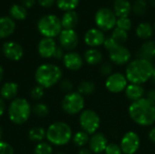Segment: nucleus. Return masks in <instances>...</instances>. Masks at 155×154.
Here are the masks:
<instances>
[{
  "label": "nucleus",
  "mask_w": 155,
  "mask_h": 154,
  "mask_svg": "<svg viewBox=\"0 0 155 154\" xmlns=\"http://www.w3.org/2000/svg\"><path fill=\"white\" fill-rule=\"evenodd\" d=\"M129 82L124 74L122 73H113L111 75L106 77L104 85L107 91L112 93H119L124 92Z\"/></svg>",
  "instance_id": "9b49d317"
},
{
  "label": "nucleus",
  "mask_w": 155,
  "mask_h": 154,
  "mask_svg": "<svg viewBox=\"0 0 155 154\" xmlns=\"http://www.w3.org/2000/svg\"><path fill=\"white\" fill-rule=\"evenodd\" d=\"M32 113L38 118H45L49 114V108L45 103H38L32 108Z\"/></svg>",
  "instance_id": "473e14b6"
},
{
  "label": "nucleus",
  "mask_w": 155,
  "mask_h": 154,
  "mask_svg": "<svg viewBox=\"0 0 155 154\" xmlns=\"http://www.w3.org/2000/svg\"><path fill=\"white\" fill-rule=\"evenodd\" d=\"M4 74H5V71H4V68L0 65V82L3 80L4 78Z\"/></svg>",
  "instance_id": "3c124183"
},
{
  "label": "nucleus",
  "mask_w": 155,
  "mask_h": 154,
  "mask_svg": "<svg viewBox=\"0 0 155 154\" xmlns=\"http://www.w3.org/2000/svg\"><path fill=\"white\" fill-rule=\"evenodd\" d=\"M71 126L64 122H54L46 130V139L51 145L64 146L73 138Z\"/></svg>",
  "instance_id": "20e7f679"
},
{
  "label": "nucleus",
  "mask_w": 155,
  "mask_h": 154,
  "mask_svg": "<svg viewBox=\"0 0 155 154\" xmlns=\"http://www.w3.org/2000/svg\"><path fill=\"white\" fill-rule=\"evenodd\" d=\"M21 3H22V5L25 6V8H30L35 5V0H21Z\"/></svg>",
  "instance_id": "a18cd8bd"
},
{
  "label": "nucleus",
  "mask_w": 155,
  "mask_h": 154,
  "mask_svg": "<svg viewBox=\"0 0 155 154\" xmlns=\"http://www.w3.org/2000/svg\"><path fill=\"white\" fill-rule=\"evenodd\" d=\"M132 10L137 15H143L148 10V3L146 0H136L132 5Z\"/></svg>",
  "instance_id": "72a5a7b5"
},
{
  "label": "nucleus",
  "mask_w": 155,
  "mask_h": 154,
  "mask_svg": "<svg viewBox=\"0 0 155 154\" xmlns=\"http://www.w3.org/2000/svg\"><path fill=\"white\" fill-rule=\"evenodd\" d=\"M56 43L53 38H47L44 37L43 39L40 40L38 46H37V51L39 55L42 58L48 59L54 56V54L56 50Z\"/></svg>",
  "instance_id": "f3484780"
},
{
  "label": "nucleus",
  "mask_w": 155,
  "mask_h": 154,
  "mask_svg": "<svg viewBox=\"0 0 155 154\" xmlns=\"http://www.w3.org/2000/svg\"><path fill=\"white\" fill-rule=\"evenodd\" d=\"M141 139L137 133L129 131L124 134L120 142V147L124 154H135L140 149Z\"/></svg>",
  "instance_id": "9d476101"
},
{
  "label": "nucleus",
  "mask_w": 155,
  "mask_h": 154,
  "mask_svg": "<svg viewBox=\"0 0 155 154\" xmlns=\"http://www.w3.org/2000/svg\"><path fill=\"white\" fill-rule=\"evenodd\" d=\"M84 58L76 52H68L63 58L64 67L70 71H78L84 65Z\"/></svg>",
  "instance_id": "a211bd4d"
},
{
  "label": "nucleus",
  "mask_w": 155,
  "mask_h": 154,
  "mask_svg": "<svg viewBox=\"0 0 155 154\" xmlns=\"http://www.w3.org/2000/svg\"><path fill=\"white\" fill-rule=\"evenodd\" d=\"M150 3H151V5H155V0H150Z\"/></svg>",
  "instance_id": "5fc2aeb1"
},
{
  "label": "nucleus",
  "mask_w": 155,
  "mask_h": 154,
  "mask_svg": "<svg viewBox=\"0 0 155 154\" xmlns=\"http://www.w3.org/2000/svg\"><path fill=\"white\" fill-rule=\"evenodd\" d=\"M53 147L50 143L41 142L36 144L34 149V154H52Z\"/></svg>",
  "instance_id": "f704fd0d"
},
{
  "label": "nucleus",
  "mask_w": 155,
  "mask_h": 154,
  "mask_svg": "<svg viewBox=\"0 0 155 154\" xmlns=\"http://www.w3.org/2000/svg\"><path fill=\"white\" fill-rule=\"evenodd\" d=\"M153 27L146 22L141 23L136 27V35L143 40H148L153 36Z\"/></svg>",
  "instance_id": "a878e982"
},
{
  "label": "nucleus",
  "mask_w": 155,
  "mask_h": 154,
  "mask_svg": "<svg viewBox=\"0 0 155 154\" xmlns=\"http://www.w3.org/2000/svg\"><path fill=\"white\" fill-rule=\"evenodd\" d=\"M7 113L13 123L17 125L24 124L30 118L32 107L26 99L18 97L11 101L8 106Z\"/></svg>",
  "instance_id": "39448f33"
},
{
  "label": "nucleus",
  "mask_w": 155,
  "mask_h": 154,
  "mask_svg": "<svg viewBox=\"0 0 155 154\" xmlns=\"http://www.w3.org/2000/svg\"><path fill=\"white\" fill-rule=\"evenodd\" d=\"M105 154H124L122 152V149L120 147V144H117L115 143H108L105 151Z\"/></svg>",
  "instance_id": "ea45409f"
},
{
  "label": "nucleus",
  "mask_w": 155,
  "mask_h": 154,
  "mask_svg": "<svg viewBox=\"0 0 155 154\" xmlns=\"http://www.w3.org/2000/svg\"><path fill=\"white\" fill-rule=\"evenodd\" d=\"M89 140H90V135L87 133L84 132L83 130L75 133L72 138L73 143L79 148H84L86 144H88Z\"/></svg>",
  "instance_id": "c85d7f7f"
},
{
  "label": "nucleus",
  "mask_w": 155,
  "mask_h": 154,
  "mask_svg": "<svg viewBox=\"0 0 155 154\" xmlns=\"http://www.w3.org/2000/svg\"><path fill=\"white\" fill-rule=\"evenodd\" d=\"M39 33L47 38L56 37L63 30L61 19L54 15H47L41 17L37 23Z\"/></svg>",
  "instance_id": "423d86ee"
},
{
  "label": "nucleus",
  "mask_w": 155,
  "mask_h": 154,
  "mask_svg": "<svg viewBox=\"0 0 155 154\" xmlns=\"http://www.w3.org/2000/svg\"><path fill=\"white\" fill-rule=\"evenodd\" d=\"M109 58L112 64L116 65H125L132 61V53L124 44H118L109 52Z\"/></svg>",
  "instance_id": "f8f14e48"
},
{
  "label": "nucleus",
  "mask_w": 155,
  "mask_h": 154,
  "mask_svg": "<svg viewBox=\"0 0 155 154\" xmlns=\"http://www.w3.org/2000/svg\"><path fill=\"white\" fill-rule=\"evenodd\" d=\"M113 11L117 18L128 17L132 11V5L128 0H115Z\"/></svg>",
  "instance_id": "4be33fe9"
},
{
  "label": "nucleus",
  "mask_w": 155,
  "mask_h": 154,
  "mask_svg": "<svg viewBox=\"0 0 155 154\" xmlns=\"http://www.w3.org/2000/svg\"><path fill=\"white\" fill-rule=\"evenodd\" d=\"M64 54H65L64 53V49H63L61 46H57L53 57H54V59H56V60H63Z\"/></svg>",
  "instance_id": "37998d69"
},
{
  "label": "nucleus",
  "mask_w": 155,
  "mask_h": 154,
  "mask_svg": "<svg viewBox=\"0 0 155 154\" xmlns=\"http://www.w3.org/2000/svg\"><path fill=\"white\" fill-rule=\"evenodd\" d=\"M132 25H133V23L129 17L117 18V22H116V27L117 28H120L124 31L128 32L132 28Z\"/></svg>",
  "instance_id": "c9c22d12"
},
{
  "label": "nucleus",
  "mask_w": 155,
  "mask_h": 154,
  "mask_svg": "<svg viewBox=\"0 0 155 154\" xmlns=\"http://www.w3.org/2000/svg\"><path fill=\"white\" fill-rule=\"evenodd\" d=\"M2 52L4 55L10 61H19L24 55L23 47L16 42L8 41L2 46Z\"/></svg>",
  "instance_id": "2eb2a0df"
},
{
  "label": "nucleus",
  "mask_w": 155,
  "mask_h": 154,
  "mask_svg": "<svg viewBox=\"0 0 155 154\" xmlns=\"http://www.w3.org/2000/svg\"><path fill=\"white\" fill-rule=\"evenodd\" d=\"M118 44H117L111 36L105 38V41H104V45L105 49H106L108 52H110L111 50H113V49H114V47H116Z\"/></svg>",
  "instance_id": "79ce46f5"
},
{
  "label": "nucleus",
  "mask_w": 155,
  "mask_h": 154,
  "mask_svg": "<svg viewBox=\"0 0 155 154\" xmlns=\"http://www.w3.org/2000/svg\"><path fill=\"white\" fill-rule=\"evenodd\" d=\"M37 1H38V3H39V5L41 6L48 8V7H51L54 5L55 0H37Z\"/></svg>",
  "instance_id": "c03bdc74"
},
{
  "label": "nucleus",
  "mask_w": 155,
  "mask_h": 154,
  "mask_svg": "<svg viewBox=\"0 0 155 154\" xmlns=\"http://www.w3.org/2000/svg\"><path fill=\"white\" fill-rule=\"evenodd\" d=\"M62 109L69 115L81 113L84 110V97L78 92H71L66 93L62 100Z\"/></svg>",
  "instance_id": "0eeeda50"
},
{
  "label": "nucleus",
  "mask_w": 155,
  "mask_h": 154,
  "mask_svg": "<svg viewBox=\"0 0 155 154\" xmlns=\"http://www.w3.org/2000/svg\"><path fill=\"white\" fill-rule=\"evenodd\" d=\"M128 114L139 126H153L155 123V103L146 97L133 102L128 107Z\"/></svg>",
  "instance_id": "f257e3e1"
},
{
  "label": "nucleus",
  "mask_w": 155,
  "mask_h": 154,
  "mask_svg": "<svg viewBox=\"0 0 155 154\" xmlns=\"http://www.w3.org/2000/svg\"><path fill=\"white\" fill-rule=\"evenodd\" d=\"M5 101L0 97V117L5 113Z\"/></svg>",
  "instance_id": "de8ad7c7"
},
{
  "label": "nucleus",
  "mask_w": 155,
  "mask_h": 154,
  "mask_svg": "<svg viewBox=\"0 0 155 154\" xmlns=\"http://www.w3.org/2000/svg\"><path fill=\"white\" fill-rule=\"evenodd\" d=\"M2 136H3V130H2V128L0 126V140L2 139Z\"/></svg>",
  "instance_id": "864d4df0"
},
{
  "label": "nucleus",
  "mask_w": 155,
  "mask_h": 154,
  "mask_svg": "<svg viewBox=\"0 0 155 154\" xmlns=\"http://www.w3.org/2000/svg\"><path fill=\"white\" fill-rule=\"evenodd\" d=\"M28 138L35 143H41L46 138V131L43 127H34L28 132Z\"/></svg>",
  "instance_id": "c756f323"
},
{
  "label": "nucleus",
  "mask_w": 155,
  "mask_h": 154,
  "mask_svg": "<svg viewBox=\"0 0 155 154\" xmlns=\"http://www.w3.org/2000/svg\"><path fill=\"white\" fill-rule=\"evenodd\" d=\"M18 84L14 82H6L0 89V95L3 100H14L18 93Z\"/></svg>",
  "instance_id": "412c9836"
},
{
  "label": "nucleus",
  "mask_w": 155,
  "mask_h": 154,
  "mask_svg": "<svg viewBox=\"0 0 155 154\" xmlns=\"http://www.w3.org/2000/svg\"><path fill=\"white\" fill-rule=\"evenodd\" d=\"M111 37L119 44H124V43H126V41L128 40V34L126 31H124L120 28L115 27L113 30L112 35Z\"/></svg>",
  "instance_id": "2f4dec72"
},
{
  "label": "nucleus",
  "mask_w": 155,
  "mask_h": 154,
  "mask_svg": "<svg viewBox=\"0 0 155 154\" xmlns=\"http://www.w3.org/2000/svg\"><path fill=\"white\" fill-rule=\"evenodd\" d=\"M137 58H143L152 61L155 58V41L148 40L144 42L137 52Z\"/></svg>",
  "instance_id": "5701e85b"
},
{
  "label": "nucleus",
  "mask_w": 155,
  "mask_h": 154,
  "mask_svg": "<svg viewBox=\"0 0 155 154\" xmlns=\"http://www.w3.org/2000/svg\"><path fill=\"white\" fill-rule=\"evenodd\" d=\"M15 30V23L9 16L0 17V38H6L14 34Z\"/></svg>",
  "instance_id": "aec40b11"
},
{
  "label": "nucleus",
  "mask_w": 155,
  "mask_h": 154,
  "mask_svg": "<svg viewBox=\"0 0 155 154\" xmlns=\"http://www.w3.org/2000/svg\"><path fill=\"white\" fill-rule=\"evenodd\" d=\"M79 124L84 132L92 135L98 132L101 125V118L94 110L84 109L79 115Z\"/></svg>",
  "instance_id": "6e6552de"
},
{
  "label": "nucleus",
  "mask_w": 155,
  "mask_h": 154,
  "mask_svg": "<svg viewBox=\"0 0 155 154\" xmlns=\"http://www.w3.org/2000/svg\"><path fill=\"white\" fill-rule=\"evenodd\" d=\"M148 138L149 140L155 144V127H153L150 131H149V133H148Z\"/></svg>",
  "instance_id": "49530a36"
},
{
  "label": "nucleus",
  "mask_w": 155,
  "mask_h": 154,
  "mask_svg": "<svg viewBox=\"0 0 155 154\" xmlns=\"http://www.w3.org/2000/svg\"><path fill=\"white\" fill-rule=\"evenodd\" d=\"M79 1L80 0H56V4L59 9L64 12H69L74 11L77 7Z\"/></svg>",
  "instance_id": "7c9ffc66"
},
{
  "label": "nucleus",
  "mask_w": 155,
  "mask_h": 154,
  "mask_svg": "<svg viewBox=\"0 0 155 154\" xmlns=\"http://www.w3.org/2000/svg\"><path fill=\"white\" fill-rule=\"evenodd\" d=\"M95 90H96V86L94 83L90 80H84L77 86V92L81 93L83 96L92 95L94 93Z\"/></svg>",
  "instance_id": "bb28decb"
},
{
  "label": "nucleus",
  "mask_w": 155,
  "mask_h": 154,
  "mask_svg": "<svg viewBox=\"0 0 155 154\" xmlns=\"http://www.w3.org/2000/svg\"><path fill=\"white\" fill-rule=\"evenodd\" d=\"M124 93L126 98L133 103L143 98L145 95V90L142 84H128L127 87L124 90Z\"/></svg>",
  "instance_id": "6ab92c4d"
},
{
  "label": "nucleus",
  "mask_w": 155,
  "mask_h": 154,
  "mask_svg": "<svg viewBox=\"0 0 155 154\" xmlns=\"http://www.w3.org/2000/svg\"><path fill=\"white\" fill-rule=\"evenodd\" d=\"M94 21L98 29L102 30L103 32H107L115 28L117 17L113 10L104 7L96 12Z\"/></svg>",
  "instance_id": "1a4fd4ad"
},
{
  "label": "nucleus",
  "mask_w": 155,
  "mask_h": 154,
  "mask_svg": "<svg viewBox=\"0 0 155 154\" xmlns=\"http://www.w3.org/2000/svg\"><path fill=\"white\" fill-rule=\"evenodd\" d=\"M151 81L153 82V84H155V66L154 69H153V74H152V77H151Z\"/></svg>",
  "instance_id": "603ef678"
},
{
  "label": "nucleus",
  "mask_w": 155,
  "mask_h": 154,
  "mask_svg": "<svg viewBox=\"0 0 155 154\" xmlns=\"http://www.w3.org/2000/svg\"><path fill=\"white\" fill-rule=\"evenodd\" d=\"M108 143H109L107 137L103 133L97 132L90 136V140L88 143L89 150L94 154H103Z\"/></svg>",
  "instance_id": "4468645a"
},
{
  "label": "nucleus",
  "mask_w": 155,
  "mask_h": 154,
  "mask_svg": "<svg viewBox=\"0 0 155 154\" xmlns=\"http://www.w3.org/2000/svg\"><path fill=\"white\" fill-rule=\"evenodd\" d=\"M77 154H94L89 149H85V148H81L79 150V152H77Z\"/></svg>",
  "instance_id": "8fccbe9b"
},
{
  "label": "nucleus",
  "mask_w": 155,
  "mask_h": 154,
  "mask_svg": "<svg viewBox=\"0 0 155 154\" xmlns=\"http://www.w3.org/2000/svg\"><path fill=\"white\" fill-rule=\"evenodd\" d=\"M113 71H114L113 64H111L109 62H104L100 66V73L103 76L108 77L109 75H111L113 74Z\"/></svg>",
  "instance_id": "4c0bfd02"
},
{
  "label": "nucleus",
  "mask_w": 155,
  "mask_h": 154,
  "mask_svg": "<svg viewBox=\"0 0 155 154\" xmlns=\"http://www.w3.org/2000/svg\"><path fill=\"white\" fill-rule=\"evenodd\" d=\"M154 65L152 61L143 58L132 60L125 68V76L129 84H143L151 80Z\"/></svg>",
  "instance_id": "f03ea898"
},
{
  "label": "nucleus",
  "mask_w": 155,
  "mask_h": 154,
  "mask_svg": "<svg viewBox=\"0 0 155 154\" xmlns=\"http://www.w3.org/2000/svg\"><path fill=\"white\" fill-rule=\"evenodd\" d=\"M154 30H155V23H154Z\"/></svg>",
  "instance_id": "4d7b16f0"
},
{
  "label": "nucleus",
  "mask_w": 155,
  "mask_h": 154,
  "mask_svg": "<svg viewBox=\"0 0 155 154\" xmlns=\"http://www.w3.org/2000/svg\"><path fill=\"white\" fill-rule=\"evenodd\" d=\"M84 60L87 64L91 66H95L103 62L104 55L100 50L96 48H90L85 51L84 54Z\"/></svg>",
  "instance_id": "b1692460"
},
{
  "label": "nucleus",
  "mask_w": 155,
  "mask_h": 154,
  "mask_svg": "<svg viewBox=\"0 0 155 154\" xmlns=\"http://www.w3.org/2000/svg\"><path fill=\"white\" fill-rule=\"evenodd\" d=\"M59 86H60L61 91L64 93H66L73 92V89H74V84L71 82V80H69V79H62L60 81Z\"/></svg>",
  "instance_id": "58836bf2"
},
{
  "label": "nucleus",
  "mask_w": 155,
  "mask_h": 154,
  "mask_svg": "<svg viewBox=\"0 0 155 154\" xmlns=\"http://www.w3.org/2000/svg\"><path fill=\"white\" fill-rule=\"evenodd\" d=\"M84 43L91 48H96L104 44L105 41V35L104 32L98 28H91L84 34Z\"/></svg>",
  "instance_id": "dca6fc26"
},
{
  "label": "nucleus",
  "mask_w": 155,
  "mask_h": 154,
  "mask_svg": "<svg viewBox=\"0 0 155 154\" xmlns=\"http://www.w3.org/2000/svg\"><path fill=\"white\" fill-rule=\"evenodd\" d=\"M60 45L63 49L72 51L78 45L79 37L74 29H63L58 35Z\"/></svg>",
  "instance_id": "ddd939ff"
},
{
  "label": "nucleus",
  "mask_w": 155,
  "mask_h": 154,
  "mask_svg": "<svg viewBox=\"0 0 155 154\" xmlns=\"http://www.w3.org/2000/svg\"><path fill=\"white\" fill-rule=\"evenodd\" d=\"M79 21V16L75 11L65 12L61 19L62 26L64 29H74Z\"/></svg>",
  "instance_id": "393cba45"
},
{
  "label": "nucleus",
  "mask_w": 155,
  "mask_h": 154,
  "mask_svg": "<svg viewBox=\"0 0 155 154\" xmlns=\"http://www.w3.org/2000/svg\"><path fill=\"white\" fill-rule=\"evenodd\" d=\"M56 154H66V153H64V152H57Z\"/></svg>",
  "instance_id": "6e6d98bb"
},
{
  "label": "nucleus",
  "mask_w": 155,
  "mask_h": 154,
  "mask_svg": "<svg viewBox=\"0 0 155 154\" xmlns=\"http://www.w3.org/2000/svg\"><path fill=\"white\" fill-rule=\"evenodd\" d=\"M10 15L12 19H15V20H25L27 16V11L26 8L25 6H23L22 5H13L10 7L9 10Z\"/></svg>",
  "instance_id": "cd10ccee"
},
{
  "label": "nucleus",
  "mask_w": 155,
  "mask_h": 154,
  "mask_svg": "<svg viewBox=\"0 0 155 154\" xmlns=\"http://www.w3.org/2000/svg\"><path fill=\"white\" fill-rule=\"evenodd\" d=\"M45 94V88H43L40 85H35L32 88L30 92V95L34 100H40L44 97Z\"/></svg>",
  "instance_id": "e433bc0d"
},
{
  "label": "nucleus",
  "mask_w": 155,
  "mask_h": 154,
  "mask_svg": "<svg viewBox=\"0 0 155 154\" xmlns=\"http://www.w3.org/2000/svg\"><path fill=\"white\" fill-rule=\"evenodd\" d=\"M0 154H14V148L8 143L0 140Z\"/></svg>",
  "instance_id": "a19ab883"
},
{
  "label": "nucleus",
  "mask_w": 155,
  "mask_h": 154,
  "mask_svg": "<svg viewBox=\"0 0 155 154\" xmlns=\"http://www.w3.org/2000/svg\"><path fill=\"white\" fill-rule=\"evenodd\" d=\"M146 98H148L149 100L154 102L155 101V90H151L147 93L146 94ZM155 103V102H154Z\"/></svg>",
  "instance_id": "09e8293b"
},
{
  "label": "nucleus",
  "mask_w": 155,
  "mask_h": 154,
  "mask_svg": "<svg viewBox=\"0 0 155 154\" xmlns=\"http://www.w3.org/2000/svg\"><path fill=\"white\" fill-rule=\"evenodd\" d=\"M154 102H155V101H154Z\"/></svg>",
  "instance_id": "13d9d810"
},
{
  "label": "nucleus",
  "mask_w": 155,
  "mask_h": 154,
  "mask_svg": "<svg viewBox=\"0 0 155 154\" xmlns=\"http://www.w3.org/2000/svg\"><path fill=\"white\" fill-rule=\"evenodd\" d=\"M62 77V69L54 64H43L39 65L35 74V79L37 84L45 89L51 88L60 83Z\"/></svg>",
  "instance_id": "7ed1b4c3"
}]
</instances>
